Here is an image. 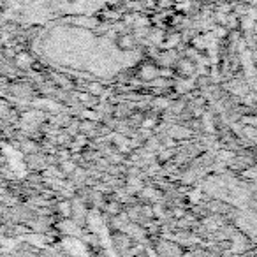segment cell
<instances>
[{
  "mask_svg": "<svg viewBox=\"0 0 257 257\" xmlns=\"http://www.w3.org/2000/svg\"><path fill=\"white\" fill-rule=\"evenodd\" d=\"M114 46H116L120 51H125V53H128V51H134V50H136V46H138L136 37H134L133 34L121 32L120 36H116V39H114Z\"/></svg>",
  "mask_w": 257,
  "mask_h": 257,
  "instance_id": "cell-1",
  "label": "cell"
},
{
  "mask_svg": "<svg viewBox=\"0 0 257 257\" xmlns=\"http://www.w3.org/2000/svg\"><path fill=\"white\" fill-rule=\"evenodd\" d=\"M138 76H140L143 81H154L159 76V67H155L154 64H145L140 67V74Z\"/></svg>",
  "mask_w": 257,
  "mask_h": 257,
  "instance_id": "cell-2",
  "label": "cell"
},
{
  "mask_svg": "<svg viewBox=\"0 0 257 257\" xmlns=\"http://www.w3.org/2000/svg\"><path fill=\"white\" fill-rule=\"evenodd\" d=\"M57 211L60 215H64V217H71L72 215V204L69 203V201H60V203L57 204Z\"/></svg>",
  "mask_w": 257,
  "mask_h": 257,
  "instance_id": "cell-3",
  "label": "cell"
},
{
  "mask_svg": "<svg viewBox=\"0 0 257 257\" xmlns=\"http://www.w3.org/2000/svg\"><path fill=\"white\" fill-rule=\"evenodd\" d=\"M60 169H62V173H65V175H72V173H76V169L78 168H76V162L65 159V161H62Z\"/></svg>",
  "mask_w": 257,
  "mask_h": 257,
  "instance_id": "cell-4",
  "label": "cell"
},
{
  "mask_svg": "<svg viewBox=\"0 0 257 257\" xmlns=\"http://www.w3.org/2000/svg\"><path fill=\"white\" fill-rule=\"evenodd\" d=\"M106 210H107V213H111L113 217H118V215H121V204L118 203V201H111V203L106 204Z\"/></svg>",
  "mask_w": 257,
  "mask_h": 257,
  "instance_id": "cell-5",
  "label": "cell"
},
{
  "mask_svg": "<svg viewBox=\"0 0 257 257\" xmlns=\"http://www.w3.org/2000/svg\"><path fill=\"white\" fill-rule=\"evenodd\" d=\"M86 90H88L90 95H100V93L104 92V86L100 85V83H90Z\"/></svg>",
  "mask_w": 257,
  "mask_h": 257,
  "instance_id": "cell-6",
  "label": "cell"
},
{
  "mask_svg": "<svg viewBox=\"0 0 257 257\" xmlns=\"http://www.w3.org/2000/svg\"><path fill=\"white\" fill-rule=\"evenodd\" d=\"M30 2H32V0H22V4H30Z\"/></svg>",
  "mask_w": 257,
  "mask_h": 257,
  "instance_id": "cell-7",
  "label": "cell"
}]
</instances>
